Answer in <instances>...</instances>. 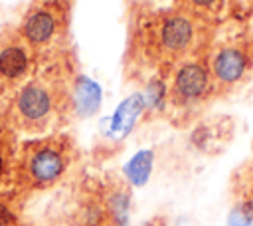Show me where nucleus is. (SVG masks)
I'll return each instance as SVG.
<instances>
[{
  "label": "nucleus",
  "mask_w": 253,
  "mask_h": 226,
  "mask_svg": "<svg viewBox=\"0 0 253 226\" xmlns=\"http://www.w3.org/2000/svg\"><path fill=\"white\" fill-rule=\"evenodd\" d=\"M63 107L65 81L57 69H47L32 75L6 99L2 111L18 133L43 135L57 123Z\"/></svg>",
  "instance_id": "1"
},
{
  "label": "nucleus",
  "mask_w": 253,
  "mask_h": 226,
  "mask_svg": "<svg viewBox=\"0 0 253 226\" xmlns=\"http://www.w3.org/2000/svg\"><path fill=\"white\" fill-rule=\"evenodd\" d=\"M71 159L73 147L63 135L38 137L20 143L14 169V190L20 196H26L51 188L63 178Z\"/></svg>",
  "instance_id": "2"
},
{
  "label": "nucleus",
  "mask_w": 253,
  "mask_h": 226,
  "mask_svg": "<svg viewBox=\"0 0 253 226\" xmlns=\"http://www.w3.org/2000/svg\"><path fill=\"white\" fill-rule=\"evenodd\" d=\"M69 0H32L22 16L20 32L32 50L43 54L51 50L65 30Z\"/></svg>",
  "instance_id": "3"
},
{
  "label": "nucleus",
  "mask_w": 253,
  "mask_h": 226,
  "mask_svg": "<svg viewBox=\"0 0 253 226\" xmlns=\"http://www.w3.org/2000/svg\"><path fill=\"white\" fill-rule=\"evenodd\" d=\"M36 52L26 42L18 26H0V99L12 97L30 77Z\"/></svg>",
  "instance_id": "4"
},
{
  "label": "nucleus",
  "mask_w": 253,
  "mask_h": 226,
  "mask_svg": "<svg viewBox=\"0 0 253 226\" xmlns=\"http://www.w3.org/2000/svg\"><path fill=\"white\" fill-rule=\"evenodd\" d=\"M227 226H253V169L235 174Z\"/></svg>",
  "instance_id": "5"
},
{
  "label": "nucleus",
  "mask_w": 253,
  "mask_h": 226,
  "mask_svg": "<svg viewBox=\"0 0 253 226\" xmlns=\"http://www.w3.org/2000/svg\"><path fill=\"white\" fill-rule=\"evenodd\" d=\"M18 131L6 119L0 107V192L14 188V169L18 157Z\"/></svg>",
  "instance_id": "6"
},
{
  "label": "nucleus",
  "mask_w": 253,
  "mask_h": 226,
  "mask_svg": "<svg viewBox=\"0 0 253 226\" xmlns=\"http://www.w3.org/2000/svg\"><path fill=\"white\" fill-rule=\"evenodd\" d=\"M174 85H176V91H178L180 95H184V97H188V99H190V97H198V95H202V93L206 91L208 73H206V69H204L202 65H198V63H188V65H184V67L178 71Z\"/></svg>",
  "instance_id": "7"
},
{
  "label": "nucleus",
  "mask_w": 253,
  "mask_h": 226,
  "mask_svg": "<svg viewBox=\"0 0 253 226\" xmlns=\"http://www.w3.org/2000/svg\"><path fill=\"white\" fill-rule=\"evenodd\" d=\"M144 97L142 95H130V97H126L121 105H119V109H117V113L113 115V123H111V131L113 133H119V135H126L130 129H132V125H134V121H136V117L142 113V109H144Z\"/></svg>",
  "instance_id": "8"
},
{
  "label": "nucleus",
  "mask_w": 253,
  "mask_h": 226,
  "mask_svg": "<svg viewBox=\"0 0 253 226\" xmlns=\"http://www.w3.org/2000/svg\"><path fill=\"white\" fill-rule=\"evenodd\" d=\"M73 103L81 115H91L97 111L101 103V89L95 81L87 77H79L73 87Z\"/></svg>",
  "instance_id": "9"
},
{
  "label": "nucleus",
  "mask_w": 253,
  "mask_h": 226,
  "mask_svg": "<svg viewBox=\"0 0 253 226\" xmlns=\"http://www.w3.org/2000/svg\"><path fill=\"white\" fill-rule=\"evenodd\" d=\"M213 69L221 81H235L245 69V57L233 48L221 50L213 61Z\"/></svg>",
  "instance_id": "10"
},
{
  "label": "nucleus",
  "mask_w": 253,
  "mask_h": 226,
  "mask_svg": "<svg viewBox=\"0 0 253 226\" xmlns=\"http://www.w3.org/2000/svg\"><path fill=\"white\" fill-rule=\"evenodd\" d=\"M190 38H192V26H190L188 20L174 16V18L164 22V26H162V42H164L166 48L180 50L190 42Z\"/></svg>",
  "instance_id": "11"
},
{
  "label": "nucleus",
  "mask_w": 253,
  "mask_h": 226,
  "mask_svg": "<svg viewBox=\"0 0 253 226\" xmlns=\"http://www.w3.org/2000/svg\"><path fill=\"white\" fill-rule=\"evenodd\" d=\"M152 170V151H138L126 165H125V174L134 186H142Z\"/></svg>",
  "instance_id": "12"
},
{
  "label": "nucleus",
  "mask_w": 253,
  "mask_h": 226,
  "mask_svg": "<svg viewBox=\"0 0 253 226\" xmlns=\"http://www.w3.org/2000/svg\"><path fill=\"white\" fill-rule=\"evenodd\" d=\"M22 198L14 188L0 192V226H18L22 222Z\"/></svg>",
  "instance_id": "13"
},
{
  "label": "nucleus",
  "mask_w": 253,
  "mask_h": 226,
  "mask_svg": "<svg viewBox=\"0 0 253 226\" xmlns=\"http://www.w3.org/2000/svg\"><path fill=\"white\" fill-rule=\"evenodd\" d=\"M107 208L111 214V220L117 226L126 224V212H128V194L125 190H113L107 198Z\"/></svg>",
  "instance_id": "14"
},
{
  "label": "nucleus",
  "mask_w": 253,
  "mask_h": 226,
  "mask_svg": "<svg viewBox=\"0 0 253 226\" xmlns=\"http://www.w3.org/2000/svg\"><path fill=\"white\" fill-rule=\"evenodd\" d=\"M162 97H164V87L160 81H152L146 91H144V101L150 105V107H158L162 103Z\"/></svg>",
  "instance_id": "15"
},
{
  "label": "nucleus",
  "mask_w": 253,
  "mask_h": 226,
  "mask_svg": "<svg viewBox=\"0 0 253 226\" xmlns=\"http://www.w3.org/2000/svg\"><path fill=\"white\" fill-rule=\"evenodd\" d=\"M192 4H196V6H202V8H206V6H210V4H213L215 0H190Z\"/></svg>",
  "instance_id": "16"
},
{
  "label": "nucleus",
  "mask_w": 253,
  "mask_h": 226,
  "mask_svg": "<svg viewBox=\"0 0 253 226\" xmlns=\"http://www.w3.org/2000/svg\"><path fill=\"white\" fill-rule=\"evenodd\" d=\"M18 226H32V224H30V222H24V220H22V222H20Z\"/></svg>",
  "instance_id": "17"
},
{
  "label": "nucleus",
  "mask_w": 253,
  "mask_h": 226,
  "mask_svg": "<svg viewBox=\"0 0 253 226\" xmlns=\"http://www.w3.org/2000/svg\"><path fill=\"white\" fill-rule=\"evenodd\" d=\"M95 226H101V224H95Z\"/></svg>",
  "instance_id": "18"
}]
</instances>
